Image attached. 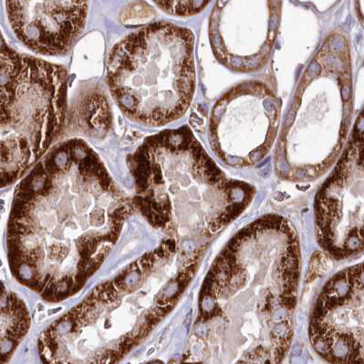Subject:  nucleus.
Listing matches in <instances>:
<instances>
[{
    "instance_id": "1",
    "label": "nucleus",
    "mask_w": 364,
    "mask_h": 364,
    "mask_svg": "<svg viewBox=\"0 0 364 364\" xmlns=\"http://www.w3.org/2000/svg\"><path fill=\"white\" fill-rule=\"evenodd\" d=\"M133 208L85 141L58 144L16 191L8 228L13 275L48 301L70 297L104 263Z\"/></svg>"
},
{
    "instance_id": "2",
    "label": "nucleus",
    "mask_w": 364,
    "mask_h": 364,
    "mask_svg": "<svg viewBox=\"0 0 364 364\" xmlns=\"http://www.w3.org/2000/svg\"><path fill=\"white\" fill-rule=\"evenodd\" d=\"M160 250L141 257L99 285L41 335L43 364H119L167 311L158 292Z\"/></svg>"
},
{
    "instance_id": "3",
    "label": "nucleus",
    "mask_w": 364,
    "mask_h": 364,
    "mask_svg": "<svg viewBox=\"0 0 364 364\" xmlns=\"http://www.w3.org/2000/svg\"><path fill=\"white\" fill-rule=\"evenodd\" d=\"M129 166L136 188L134 207L158 223L181 208L227 217L253 195L250 185L225 176L188 127L147 137Z\"/></svg>"
},
{
    "instance_id": "4",
    "label": "nucleus",
    "mask_w": 364,
    "mask_h": 364,
    "mask_svg": "<svg viewBox=\"0 0 364 364\" xmlns=\"http://www.w3.org/2000/svg\"><path fill=\"white\" fill-rule=\"evenodd\" d=\"M194 47L191 31L163 22L122 38L107 63L109 92L121 111L150 127L181 118L194 97Z\"/></svg>"
},
{
    "instance_id": "5",
    "label": "nucleus",
    "mask_w": 364,
    "mask_h": 364,
    "mask_svg": "<svg viewBox=\"0 0 364 364\" xmlns=\"http://www.w3.org/2000/svg\"><path fill=\"white\" fill-rule=\"evenodd\" d=\"M66 108L64 68L11 49L0 58V188L47 154L63 130Z\"/></svg>"
},
{
    "instance_id": "6",
    "label": "nucleus",
    "mask_w": 364,
    "mask_h": 364,
    "mask_svg": "<svg viewBox=\"0 0 364 364\" xmlns=\"http://www.w3.org/2000/svg\"><path fill=\"white\" fill-rule=\"evenodd\" d=\"M279 118L280 102L269 86L255 80L240 83L213 107L211 148L228 166H253L272 149Z\"/></svg>"
},
{
    "instance_id": "7",
    "label": "nucleus",
    "mask_w": 364,
    "mask_h": 364,
    "mask_svg": "<svg viewBox=\"0 0 364 364\" xmlns=\"http://www.w3.org/2000/svg\"><path fill=\"white\" fill-rule=\"evenodd\" d=\"M282 2L220 1L210 16L209 35L217 59L236 72L265 65L279 31Z\"/></svg>"
},
{
    "instance_id": "8",
    "label": "nucleus",
    "mask_w": 364,
    "mask_h": 364,
    "mask_svg": "<svg viewBox=\"0 0 364 364\" xmlns=\"http://www.w3.org/2000/svg\"><path fill=\"white\" fill-rule=\"evenodd\" d=\"M358 273L349 269L335 277L312 321L314 346L338 364L363 363V288Z\"/></svg>"
},
{
    "instance_id": "9",
    "label": "nucleus",
    "mask_w": 364,
    "mask_h": 364,
    "mask_svg": "<svg viewBox=\"0 0 364 364\" xmlns=\"http://www.w3.org/2000/svg\"><path fill=\"white\" fill-rule=\"evenodd\" d=\"M9 23L28 49L46 56L68 53L88 15L85 1L6 2Z\"/></svg>"
},
{
    "instance_id": "10",
    "label": "nucleus",
    "mask_w": 364,
    "mask_h": 364,
    "mask_svg": "<svg viewBox=\"0 0 364 364\" xmlns=\"http://www.w3.org/2000/svg\"><path fill=\"white\" fill-rule=\"evenodd\" d=\"M158 8L167 14L188 17L198 14L207 6L208 1H154Z\"/></svg>"
},
{
    "instance_id": "11",
    "label": "nucleus",
    "mask_w": 364,
    "mask_h": 364,
    "mask_svg": "<svg viewBox=\"0 0 364 364\" xmlns=\"http://www.w3.org/2000/svg\"><path fill=\"white\" fill-rule=\"evenodd\" d=\"M154 14L156 13L152 6L146 2H137L124 9L121 14V21L122 23L129 25L143 24L151 21Z\"/></svg>"
},
{
    "instance_id": "12",
    "label": "nucleus",
    "mask_w": 364,
    "mask_h": 364,
    "mask_svg": "<svg viewBox=\"0 0 364 364\" xmlns=\"http://www.w3.org/2000/svg\"><path fill=\"white\" fill-rule=\"evenodd\" d=\"M149 364H160L159 363H149Z\"/></svg>"
}]
</instances>
